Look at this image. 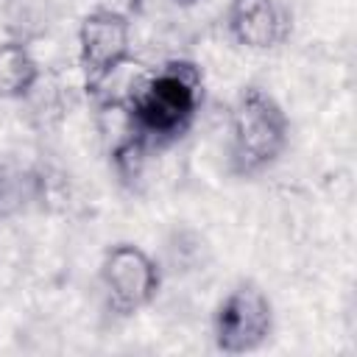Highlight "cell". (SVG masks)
<instances>
[{
  "label": "cell",
  "instance_id": "3957f363",
  "mask_svg": "<svg viewBox=\"0 0 357 357\" xmlns=\"http://www.w3.org/2000/svg\"><path fill=\"white\" fill-rule=\"evenodd\" d=\"M273 335V304L268 293L245 279L237 282L212 312V340L223 354H248L262 349Z\"/></svg>",
  "mask_w": 357,
  "mask_h": 357
},
{
  "label": "cell",
  "instance_id": "5b68a950",
  "mask_svg": "<svg viewBox=\"0 0 357 357\" xmlns=\"http://www.w3.org/2000/svg\"><path fill=\"white\" fill-rule=\"evenodd\" d=\"M100 287L106 301L120 315H134L145 310L159 287H162V268L159 262L137 243H114L103 251L100 259Z\"/></svg>",
  "mask_w": 357,
  "mask_h": 357
},
{
  "label": "cell",
  "instance_id": "8992f818",
  "mask_svg": "<svg viewBox=\"0 0 357 357\" xmlns=\"http://www.w3.org/2000/svg\"><path fill=\"white\" fill-rule=\"evenodd\" d=\"M223 25L234 45L265 53L287 42L293 17L282 0H229Z\"/></svg>",
  "mask_w": 357,
  "mask_h": 357
},
{
  "label": "cell",
  "instance_id": "ba28073f",
  "mask_svg": "<svg viewBox=\"0 0 357 357\" xmlns=\"http://www.w3.org/2000/svg\"><path fill=\"white\" fill-rule=\"evenodd\" d=\"M173 3H178V6H192V3H198V0H173Z\"/></svg>",
  "mask_w": 357,
  "mask_h": 357
},
{
  "label": "cell",
  "instance_id": "277c9868",
  "mask_svg": "<svg viewBox=\"0 0 357 357\" xmlns=\"http://www.w3.org/2000/svg\"><path fill=\"white\" fill-rule=\"evenodd\" d=\"M131 61V20L114 8H92L78 25V64L86 95H100L106 81Z\"/></svg>",
  "mask_w": 357,
  "mask_h": 357
},
{
  "label": "cell",
  "instance_id": "52a82bcc",
  "mask_svg": "<svg viewBox=\"0 0 357 357\" xmlns=\"http://www.w3.org/2000/svg\"><path fill=\"white\" fill-rule=\"evenodd\" d=\"M42 78V67L25 42L8 39L0 45V98L22 100Z\"/></svg>",
  "mask_w": 357,
  "mask_h": 357
},
{
  "label": "cell",
  "instance_id": "7a4b0ae2",
  "mask_svg": "<svg viewBox=\"0 0 357 357\" xmlns=\"http://www.w3.org/2000/svg\"><path fill=\"white\" fill-rule=\"evenodd\" d=\"M290 145V120L282 103L262 86H243L229 109V173L257 178L268 173Z\"/></svg>",
  "mask_w": 357,
  "mask_h": 357
},
{
  "label": "cell",
  "instance_id": "6da1fadb",
  "mask_svg": "<svg viewBox=\"0 0 357 357\" xmlns=\"http://www.w3.org/2000/svg\"><path fill=\"white\" fill-rule=\"evenodd\" d=\"M120 100L131 126L153 151H162L192 128L204 103V73L190 59H167Z\"/></svg>",
  "mask_w": 357,
  "mask_h": 357
},
{
  "label": "cell",
  "instance_id": "9c48e42d",
  "mask_svg": "<svg viewBox=\"0 0 357 357\" xmlns=\"http://www.w3.org/2000/svg\"><path fill=\"white\" fill-rule=\"evenodd\" d=\"M0 204H3V195H0Z\"/></svg>",
  "mask_w": 357,
  "mask_h": 357
}]
</instances>
